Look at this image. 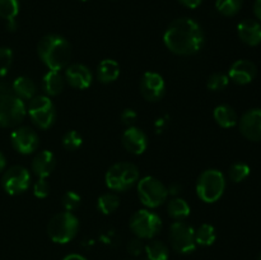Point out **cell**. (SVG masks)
<instances>
[{"mask_svg": "<svg viewBox=\"0 0 261 260\" xmlns=\"http://www.w3.org/2000/svg\"><path fill=\"white\" fill-rule=\"evenodd\" d=\"M163 42L176 55H193L203 48L205 35L203 28L191 18L175 19L166 30Z\"/></svg>", "mask_w": 261, "mask_h": 260, "instance_id": "obj_1", "label": "cell"}, {"mask_svg": "<svg viewBox=\"0 0 261 260\" xmlns=\"http://www.w3.org/2000/svg\"><path fill=\"white\" fill-rule=\"evenodd\" d=\"M37 53L42 63L50 70L60 71L68 66L71 56V46L60 35H46L37 45Z\"/></svg>", "mask_w": 261, "mask_h": 260, "instance_id": "obj_2", "label": "cell"}, {"mask_svg": "<svg viewBox=\"0 0 261 260\" xmlns=\"http://www.w3.org/2000/svg\"><path fill=\"white\" fill-rule=\"evenodd\" d=\"M226 190V177L219 170H206L196 181V194L205 203H216Z\"/></svg>", "mask_w": 261, "mask_h": 260, "instance_id": "obj_3", "label": "cell"}, {"mask_svg": "<svg viewBox=\"0 0 261 260\" xmlns=\"http://www.w3.org/2000/svg\"><path fill=\"white\" fill-rule=\"evenodd\" d=\"M79 221L71 212H61L50 219L47 226L48 237L56 244H68L78 233Z\"/></svg>", "mask_w": 261, "mask_h": 260, "instance_id": "obj_4", "label": "cell"}, {"mask_svg": "<svg viewBox=\"0 0 261 260\" xmlns=\"http://www.w3.org/2000/svg\"><path fill=\"white\" fill-rule=\"evenodd\" d=\"M105 181L110 190L125 191L139 181V170L130 162H119L107 170Z\"/></svg>", "mask_w": 261, "mask_h": 260, "instance_id": "obj_5", "label": "cell"}, {"mask_svg": "<svg viewBox=\"0 0 261 260\" xmlns=\"http://www.w3.org/2000/svg\"><path fill=\"white\" fill-rule=\"evenodd\" d=\"M27 107L15 94H0V127H14L24 120Z\"/></svg>", "mask_w": 261, "mask_h": 260, "instance_id": "obj_6", "label": "cell"}, {"mask_svg": "<svg viewBox=\"0 0 261 260\" xmlns=\"http://www.w3.org/2000/svg\"><path fill=\"white\" fill-rule=\"evenodd\" d=\"M129 226L138 239H153L162 228V219L154 212L140 209L133 214Z\"/></svg>", "mask_w": 261, "mask_h": 260, "instance_id": "obj_7", "label": "cell"}, {"mask_svg": "<svg viewBox=\"0 0 261 260\" xmlns=\"http://www.w3.org/2000/svg\"><path fill=\"white\" fill-rule=\"evenodd\" d=\"M28 115L40 129H50L56 119V110L48 96H35L28 105Z\"/></svg>", "mask_w": 261, "mask_h": 260, "instance_id": "obj_8", "label": "cell"}, {"mask_svg": "<svg viewBox=\"0 0 261 260\" xmlns=\"http://www.w3.org/2000/svg\"><path fill=\"white\" fill-rule=\"evenodd\" d=\"M138 196L148 208H157L167 200L168 190L158 178L145 176L138 181Z\"/></svg>", "mask_w": 261, "mask_h": 260, "instance_id": "obj_9", "label": "cell"}, {"mask_svg": "<svg viewBox=\"0 0 261 260\" xmlns=\"http://www.w3.org/2000/svg\"><path fill=\"white\" fill-rule=\"evenodd\" d=\"M170 241L178 254H191L196 249L195 229L184 221H175L170 227Z\"/></svg>", "mask_w": 261, "mask_h": 260, "instance_id": "obj_10", "label": "cell"}, {"mask_svg": "<svg viewBox=\"0 0 261 260\" xmlns=\"http://www.w3.org/2000/svg\"><path fill=\"white\" fill-rule=\"evenodd\" d=\"M2 185L9 195L23 194L31 185L30 171L23 166H12L3 175Z\"/></svg>", "mask_w": 261, "mask_h": 260, "instance_id": "obj_11", "label": "cell"}, {"mask_svg": "<svg viewBox=\"0 0 261 260\" xmlns=\"http://www.w3.org/2000/svg\"><path fill=\"white\" fill-rule=\"evenodd\" d=\"M12 147L20 154H31L35 152L40 144L38 134L28 126H20L13 130L10 134Z\"/></svg>", "mask_w": 261, "mask_h": 260, "instance_id": "obj_12", "label": "cell"}, {"mask_svg": "<svg viewBox=\"0 0 261 260\" xmlns=\"http://www.w3.org/2000/svg\"><path fill=\"white\" fill-rule=\"evenodd\" d=\"M166 92V83L162 75L154 71H147L140 79V93L144 99L149 102H157Z\"/></svg>", "mask_w": 261, "mask_h": 260, "instance_id": "obj_13", "label": "cell"}, {"mask_svg": "<svg viewBox=\"0 0 261 260\" xmlns=\"http://www.w3.org/2000/svg\"><path fill=\"white\" fill-rule=\"evenodd\" d=\"M241 134L252 142H261V109H251L239 120Z\"/></svg>", "mask_w": 261, "mask_h": 260, "instance_id": "obj_14", "label": "cell"}, {"mask_svg": "<svg viewBox=\"0 0 261 260\" xmlns=\"http://www.w3.org/2000/svg\"><path fill=\"white\" fill-rule=\"evenodd\" d=\"M256 73V65L252 61L241 59V60H237L232 64L228 71V78L236 84L245 86V84H249L254 81Z\"/></svg>", "mask_w": 261, "mask_h": 260, "instance_id": "obj_15", "label": "cell"}, {"mask_svg": "<svg viewBox=\"0 0 261 260\" xmlns=\"http://www.w3.org/2000/svg\"><path fill=\"white\" fill-rule=\"evenodd\" d=\"M122 145L129 153L139 155L148 148V137L139 127L129 126L122 134Z\"/></svg>", "mask_w": 261, "mask_h": 260, "instance_id": "obj_16", "label": "cell"}, {"mask_svg": "<svg viewBox=\"0 0 261 260\" xmlns=\"http://www.w3.org/2000/svg\"><path fill=\"white\" fill-rule=\"evenodd\" d=\"M65 81L75 89H87L92 84L93 75L83 64H71L65 68Z\"/></svg>", "mask_w": 261, "mask_h": 260, "instance_id": "obj_17", "label": "cell"}, {"mask_svg": "<svg viewBox=\"0 0 261 260\" xmlns=\"http://www.w3.org/2000/svg\"><path fill=\"white\" fill-rule=\"evenodd\" d=\"M240 40L249 46H257L261 43V24L257 20L245 19L237 25Z\"/></svg>", "mask_w": 261, "mask_h": 260, "instance_id": "obj_18", "label": "cell"}, {"mask_svg": "<svg viewBox=\"0 0 261 260\" xmlns=\"http://www.w3.org/2000/svg\"><path fill=\"white\" fill-rule=\"evenodd\" d=\"M55 166L56 160L54 153L50 150H42L35 155L31 168L38 178H46L53 173Z\"/></svg>", "mask_w": 261, "mask_h": 260, "instance_id": "obj_19", "label": "cell"}, {"mask_svg": "<svg viewBox=\"0 0 261 260\" xmlns=\"http://www.w3.org/2000/svg\"><path fill=\"white\" fill-rule=\"evenodd\" d=\"M42 89L48 97L58 96L64 89V78L59 71L48 70L42 78Z\"/></svg>", "mask_w": 261, "mask_h": 260, "instance_id": "obj_20", "label": "cell"}, {"mask_svg": "<svg viewBox=\"0 0 261 260\" xmlns=\"http://www.w3.org/2000/svg\"><path fill=\"white\" fill-rule=\"evenodd\" d=\"M213 116L217 124L222 127H226V129L234 126L239 121L236 111L229 105H219V106H217L213 111Z\"/></svg>", "mask_w": 261, "mask_h": 260, "instance_id": "obj_21", "label": "cell"}, {"mask_svg": "<svg viewBox=\"0 0 261 260\" xmlns=\"http://www.w3.org/2000/svg\"><path fill=\"white\" fill-rule=\"evenodd\" d=\"M120 75V66L112 59H105L97 68V76L102 83H112Z\"/></svg>", "mask_w": 261, "mask_h": 260, "instance_id": "obj_22", "label": "cell"}, {"mask_svg": "<svg viewBox=\"0 0 261 260\" xmlns=\"http://www.w3.org/2000/svg\"><path fill=\"white\" fill-rule=\"evenodd\" d=\"M36 84L32 79H30L28 76H18L13 82V92L17 97H19L20 99H32L36 96Z\"/></svg>", "mask_w": 261, "mask_h": 260, "instance_id": "obj_23", "label": "cell"}, {"mask_svg": "<svg viewBox=\"0 0 261 260\" xmlns=\"http://www.w3.org/2000/svg\"><path fill=\"white\" fill-rule=\"evenodd\" d=\"M168 216L175 221H184L190 216V205L185 199L175 198L168 201L167 204Z\"/></svg>", "mask_w": 261, "mask_h": 260, "instance_id": "obj_24", "label": "cell"}, {"mask_svg": "<svg viewBox=\"0 0 261 260\" xmlns=\"http://www.w3.org/2000/svg\"><path fill=\"white\" fill-rule=\"evenodd\" d=\"M144 250L147 252L148 260H167L170 256L168 247L158 240H153L149 244L145 245Z\"/></svg>", "mask_w": 261, "mask_h": 260, "instance_id": "obj_25", "label": "cell"}, {"mask_svg": "<svg viewBox=\"0 0 261 260\" xmlns=\"http://www.w3.org/2000/svg\"><path fill=\"white\" fill-rule=\"evenodd\" d=\"M216 239V228L209 223L201 224L195 231L196 245H200V246H211V245L214 244Z\"/></svg>", "mask_w": 261, "mask_h": 260, "instance_id": "obj_26", "label": "cell"}, {"mask_svg": "<svg viewBox=\"0 0 261 260\" xmlns=\"http://www.w3.org/2000/svg\"><path fill=\"white\" fill-rule=\"evenodd\" d=\"M120 206V198L114 193L102 194L97 200V208L101 213L111 214Z\"/></svg>", "mask_w": 261, "mask_h": 260, "instance_id": "obj_27", "label": "cell"}, {"mask_svg": "<svg viewBox=\"0 0 261 260\" xmlns=\"http://www.w3.org/2000/svg\"><path fill=\"white\" fill-rule=\"evenodd\" d=\"M244 0H216V9L224 17H233L241 10Z\"/></svg>", "mask_w": 261, "mask_h": 260, "instance_id": "obj_28", "label": "cell"}, {"mask_svg": "<svg viewBox=\"0 0 261 260\" xmlns=\"http://www.w3.org/2000/svg\"><path fill=\"white\" fill-rule=\"evenodd\" d=\"M19 13V0H0V18L9 20H15Z\"/></svg>", "mask_w": 261, "mask_h": 260, "instance_id": "obj_29", "label": "cell"}, {"mask_svg": "<svg viewBox=\"0 0 261 260\" xmlns=\"http://www.w3.org/2000/svg\"><path fill=\"white\" fill-rule=\"evenodd\" d=\"M61 143H63V147L65 148L66 150H70V152H74V150L79 149L82 147V143H83V139H82L81 134L75 130H69L64 134L63 139H61Z\"/></svg>", "mask_w": 261, "mask_h": 260, "instance_id": "obj_30", "label": "cell"}, {"mask_svg": "<svg viewBox=\"0 0 261 260\" xmlns=\"http://www.w3.org/2000/svg\"><path fill=\"white\" fill-rule=\"evenodd\" d=\"M250 175V167L246 163L236 162L229 167L228 171V177L233 183H241L244 181L247 176Z\"/></svg>", "mask_w": 261, "mask_h": 260, "instance_id": "obj_31", "label": "cell"}, {"mask_svg": "<svg viewBox=\"0 0 261 260\" xmlns=\"http://www.w3.org/2000/svg\"><path fill=\"white\" fill-rule=\"evenodd\" d=\"M229 83V78L227 74L223 73H214L212 74L208 78V82H206V86L211 91L213 92H219L223 91Z\"/></svg>", "mask_w": 261, "mask_h": 260, "instance_id": "obj_32", "label": "cell"}, {"mask_svg": "<svg viewBox=\"0 0 261 260\" xmlns=\"http://www.w3.org/2000/svg\"><path fill=\"white\" fill-rule=\"evenodd\" d=\"M61 204L66 212H73L81 205V196L75 191H66L61 198Z\"/></svg>", "mask_w": 261, "mask_h": 260, "instance_id": "obj_33", "label": "cell"}, {"mask_svg": "<svg viewBox=\"0 0 261 260\" xmlns=\"http://www.w3.org/2000/svg\"><path fill=\"white\" fill-rule=\"evenodd\" d=\"M13 64V51L9 47H0V76H5Z\"/></svg>", "mask_w": 261, "mask_h": 260, "instance_id": "obj_34", "label": "cell"}, {"mask_svg": "<svg viewBox=\"0 0 261 260\" xmlns=\"http://www.w3.org/2000/svg\"><path fill=\"white\" fill-rule=\"evenodd\" d=\"M33 194H35V196H37L40 199L46 198L50 194V185L46 181V178H38L36 181L35 186H33Z\"/></svg>", "mask_w": 261, "mask_h": 260, "instance_id": "obj_35", "label": "cell"}, {"mask_svg": "<svg viewBox=\"0 0 261 260\" xmlns=\"http://www.w3.org/2000/svg\"><path fill=\"white\" fill-rule=\"evenodd\" d=\"M137 112L134 111L133 109H125L124 111L121 112V121L122 124L126 125L127 127L129 126H133V125L135 124V121H137Z\"/></svg>", "mask_w": 261, "mask_h": 260, "instance_id": "obj_36", "label": "cell"}, {"mask_svg": "<svg viewBox=\"0 0 261 260\" xmlns=\"http://www.w3.org/2000/svg\"><path fill=\"white\" fill-rule=\"evenodd\" d=\"M144 247L145 246L143 245L142 239H138L137 237V239H133L129 241V244H127V251L132 255H134V256H138V255L142 254Z\"/></svg>", "mask_w": 261, "mask_h": 260, "instance_id": "obj_37", "label": "cell"}, {"mask_svg": "<svg viewBox=\"0 0 261 260\" xmlns=\"http://www.w3.org/2000/svg\"><path fill=\"white\" fill-rule=\"evenodd\" d=\"M178 2H180L184 7L189 8V9H195V8H198L199 5L203 3V0H178Z\"/></svg>", "mask_w": 261, "mask_h": 260, "instance_id": "obj_38", "label": "cell"}, {"mask_svg": "<svg viewBox=\"0 0 261 260\" xmlns=\"http://www.w3.org/2000/svg\"><path fill=\"white\" fill-rule=\"evenodd\" d=\"M254 13L256 18L261 20V0H255L254 3Z\"/></svg>", "mask_w": 261, "mask_h": 260, "instance_id": "obj_39", "label": "cell"}, {"mask_svg": "<svg viewBox=\"0 0 261 260\" xmlns=\"http://www.w3.org/2000/svg\"><path fill=\"white\" fill-rule=\"evenodd\" d=\"M168 190V194H172V195H176V194L178 193V191L181 190V186L178 185V184H172V185L170 186V188H167Z\"/></svg>", "mask_w": 261, "mask_h": 260, "instance_id": "obj_40", "label": "cell"}, {"mask_svg": "<svg viewBox=\"0 0 261 260\" xmlns=\"http://www.w3.org/2000/svg\"><path fill=\"white\" fill-rule=\"evenodd\" d=\"M63 260H87V259L79 254H70V255H66Z\"/></svg>", "mask_w": 261, "mask_h": 260, "instance_id": "obj_41", "label": "cell"}, {"mask_svg": "<svg viewBox=\"0 0 261 260\" xmlns=\"http://www.w3.org/2000/svg\"><path fill=\"white\" fill-rule=\"evenodd\" d=\"M5 166H7V160H5V155L0 152V172L5 170Z\"/></svg>", "mask_w": 261, "mask_h": 260, "instance_id": "obj_42", "label": "cell"}, {"mask_svg": "<svg viewBox=\"0 0 261 260\" xmlns=\"http://www.w3.org/2000/svg\"><path fill=\"white\" fill-rule=\"evenodd\" d=\"M257 260H261V254H260V256H259V259H257Z\"/></svg>", "mask_w": 261, "mask_h": 260, "instance_id": "obj_43", "label": "cell"}, {"mask_svg": "<svg viewBox=\"0 0 261 260\" xmlns=\"http://www.w3.org/2000/svg\"><path fill=\"white\" fill-rule=\"evenodd\" d=\"M81 2H87V0H81Z\"/></svg>", "mask_w": 261, "mask_h": 260, "instance_id": "obj_44", "label": "cell"}]
</instances>
